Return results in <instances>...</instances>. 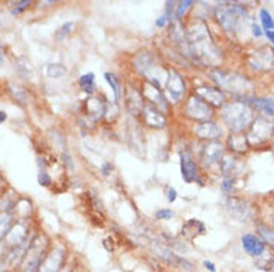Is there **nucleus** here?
<instances>
[{"mask_svg":"<svg viewBox=\"0 0 274 272\" xmlns=\"http://www.w3.org/2000/svg\"><path fill=\"white\" fill-rule=\"evenodd\" d=\"M197 97H200L201 100H204L207 104H213V106H221L224 103V96L218 88L213 86H201L197 89Z\"/></svg>","mask_w":274,"mask_h":272,"instance_id":"obj_7","label":"nucleus"},{"mask_svg":"<svg viewBox=\"0 0 274 272\" xmlns=\"http://www.w3.org/2000/svg\"><path fill=\"white\" fill-rule=\"evenodd\" d=\"M6 118H8V116H6V113L0 110V124H3V122L6 121Z\"/></svg>","mask_w":274,"mask_h":272,"instance_id":"obj_33","label":"nucleus"},{"mask_svg":"<svg viewBox=\"0 0 274 272\" xmlns=\"http://www.w3.org/2000/svg\"><path fill=\"white\" fill-rule=\"evenodd\" d=\"M259 234L264 237V240L267 242H270L271 245H274V231L270 229H264V228H259Z\"/></svg>","mask_w":274,"mask_h":272,"instance_id":"obj_22","label":"nucleus"},{"mask_svg":"<svg viewBox=\"0 0 274 272\" xmlns=\"http://www.w3.org/2000/svg\"><path fill=\"white\" fill-rule=\"evenodd\" d=\"M204 266H206L207 269H210V271H212V272L216 271V269H215V265H213L212 262H209V260H206V262H204Z\"/></svg>","mask_w":274,"mask_h":272,"instance_id":"obj_30","label":"nucleus"},{"mask_svg":"<svg viewBox=\"0 0 274 272\" xmlns=\"http://www.w3.org/2000/svg\"><path fill=\"white\" fill-rule=\"evenodd\" d=\"M145 119L146 124L154 128H162L165 125V118L162 116L158 109H155L152 106L145 107Z\"/></svg>","mask_w":274,"mask_h":272,"instance_id":"obj_9","label":"nucleus"},{"mask_svg":"<svg viewBox=\"0 0 274 272\" xmlns=\"http://www.w3.org/2000/svg\"><path fill=\"white\" fill-rule=\"evenodd\" d=\"M63 260H65V250L61 247H57L44 257L42 263L37 268V272H60L63 266Z\"/></svg>","mask_w":274,"mask_h":272,"instance_id":"obj_3","label":"nucleus"},{"mask_svg":"<svg viewBox=\"0 0 274 272\" xmlns=\"http://www.w3.org/2000/svg\"><path fill=\"white\" fill-rule=\"evenodd\" d=\"M47 76L49 78H61L66 75V67L60 63H55V64H48L47 65Z\"/></svg>","mask_w":274,"mask_h":272,"instance_id":"obj_15","label":"nucleus"},{"mask_svg":"<svg viewBox=\"0 0 274 272\" xmlns=\"http://www.w3.org/2000/svg\"><path fill=\"white\" fill-rule=\"evenodd\" d=\"M5 268H6V260H5V257L2 259V256H0V272L5 271Z\"/></svg>","mask_w":274,"mask_h":272,"instance_id":"obj_32","label":"nucleus"},{"mask_svg":"<svg viewBox=\"0 0 274 272\" xmlns=\"http://www.w3.org/2000/svg\"><path fill=\"white\" fill-rule=\"evenodd\" d=\"M111 170H112V165H111V164H104V165H103V174H104V176H108V174L111 173Z\"/></svg>","mask_w":274,"mask_h":272,"instance_id":"obj_29","label":"nucleus"},{"mask_svg":"<svg viewBox=\"0 0 274 272\" xmlns=\"http://www.w3.org/2000/svg\"><path fill=\"white\" fill-rule=\"evenodd\" d=\"M252 29H254V34H255L257 37H259V36L262 34V30H261V27H258V26H254Z\"/></svg>","mask_w":274,"mask_h":272,"instance_id":"obj_31","label":"nucleus"},{"mask_svg":"<svg viewBox=\"0 0 274 272\" xmlns=\"http://www.w3.org/2000/svg\"><path fill=\"white\" fill-rule=\"evenodd\" d=\"M167 93L172 98V101H179L180 97L183 96L185 93V82L182 79V76L176 73V72H172L168 80H167Z\"/></svg>","mask_w":274,"mask_h":272,"instance_id":"obj_6","label":"nucleus"},{"mask_svg":"<svg viewBox=\"0 0 274 272\" xmlns=\"http://www.w3.org/2000/svg\"><path fill=\"white\" fill-rule=\"evenodd\" d=\"M221 155H222V146L218 143H212L204 149V152H203V161H204L206 164L212 165L213 162L221 160Z\"/></svg>","mask_w":274,"mask_h":272,"instance_id":"obj_11","label":"nucleus"},{"mask_svg":"<svg viewBox=\"0 0 274 272\" xmlns=\"http://www.w3.org/2000/svg\"><path fill=\"white\" fill-rule=\"evenodd\" d=\"M2 61H3V55H2V51H0V64H2Z\"/></svg>","mask_w":274,"mask_h":272,"instance_id":"obj_35","label":"nucleus"},{"mask_svg":"<svg viewBox=\"0 0 274 272\" xmlns=\"http://www.w3.org/2000/svg\"><path fill=\"white\" fill-rule=\"evenodd\" d=\"M180 171H182V177L186 183H193L198 178V170H197V165L191 158L189 152L180 155Z\"/></svg>","mask_w":274,"mask_h":272,"instance_id":"obj_5","label":"nucleus"},{"mask_svg":"<svg viewBox=\"0 0 274 272\" xmlns=\"http://www.w3.org/2000/svg\"><path fill=\"white\" fill-rule=\"evenodd\" d=\"M185 113L195 121H206L212 116L209 104L200 97H191L185 106Z\"/></svg>","mask_w":274,"mask_h":272,"instance_id":"obj_2","label":"nucleus"},{"mask_svg":"<svg viewBox=\"0 0 274 272\" xmlns=\"http://www.w3.org/2000/svg\"><path fill=\"white\" fill-rule=\"evenodd\" d=\"M37 180H39V183L42 185V186H49L51 183H52V180H51V177L45 173V171H40L39 173V177H37Z\"/></svg>","mask_w":274,"mask_h":272,"instance_id":"obj_24","label":"nucleus"},{"mask_svg":"<svg viewBox=\"0 0 274 272\" xmlns=\"http://www.w3.org/2000/svg\"><path fill=\"white\" fill-rule=\"evenodd\" d=\"M11 222H12L11 216H8L6 213L0 214V240L5 238L11 231Z\"/></svg>","mask_w":274,"mask_h":272,"instance_id":"obj_16","label":"nucleus"},{"mask_svg":"<svg viewBox=\"0 0 274 272\" xmlns=\"http://www.w3.org/2000/svg\"><path fill=\"white\" fill-rule=\"evenodd\" d=\"M94 80H96L94 73H87V75L81 76L79 83H81V86L83 88V91H87V93H93V89H94Z\"/></svg>","mask_w":274,"mask_h":272,"instance_id":"obj_17","label":"nucleus"},{"mask_svg":"<svg viewBox=\"0 0 274 272\" xmlns=\"http://www.w3.org/2000/svg\"><path fill=\"white\" fill-rule=\"evenodd\" d=\"M194 5V2H191V0H186V2H180L178 5V9H176V18H182L183 16V14L191 8Z\"/></svg>","mask_w":274,"mask_h":272,"instance_id":"obj_21","label":"nucleus"},{"mask_svg":"<svg viewBox=\"0 0 274 272\" xmlns=\"http://www.w3.org/2000/svg\"><path fill=\"white\" fill-rule=\"evenodd\" d=\"M167 21H168V19H167V16L162 15L161 18H158V19H157V27H160V29H161V27L165 26V22H167Z\"/></svg>","mask_w":274,"mask_h":272,"instance_id":"obj_27","label":"nucleus"},{"mask_svg":"<svg viewBox=\"0 0 274 272\" xmlns=\"http://www.w3.org/2000/svg\"><path fill=\"white\" fill-rule=\"evenodd\" d=\"M265 34L268 36V39H270V40H271V42L274 43V32H267Z\"/></svg>","mask_w":274,"mask_h":272,"instance_id":"obj_34","label":"nucleus"},{"mask_svg":"<svg viewBox=\"0 0 274 272\" xmlns=\"http://www.w3.org/2000/svg\"><path fill=\"white\" fill-rule=\"evenodd\" d=\"M195 134H197L198 137H201V139L215 140V139H219V137H221L222 131H221V128H219L215 122H212V121H204V122H201V124L197 125Z\"/></svg>","mask_w":274,"mask_h":272,"instance_id":"obj_8","label":"nucleus"},{"mask_svg":"<svg viewBox=\"0 0 274 272\" xmlns=\"http://www.w3.org/2000/svg\"><path fill=\"white\" fill-rule=\"evenodd\" d=\"M146 91H147V96H149V98H155V100H154V103L158 106V110H160V112H161V109L162 110H165V109H167L165 98L162 97L160 88H157V86H152V85L149 83V85H146Z\"/></svg>","mask_w":274,"mask_h":272,"instance_id":"obj_12","label":"nucleus"},{"mask_svg":"<svg viewBox=\"0 0 274 272\" xmlns=\"http://www.w3.org/2000/svg\"><path fill=\"white\" fill-rule=\"evenodd\" d=\"M176 198H178V192H176V189L168 188V196H167V199H168L170 202H173V201H176Z\"/></svg>","mask_w":274,"mask_h":272,"instance_id":"obj_26","label":"nucleus"},{"mask_svg":"<svg viewBox=\"0 0 274 272\" xmlns=\"http://www.w3.org/2000/svg\"><path fill=\"white\" fill-rule=\"evenodd\" d=\"M222 189H224V191H229V189H233V185H231V180H229V178L224 180V183H222Z\"/></svg>","mask_w":274,"mask_h":272,"instance_id":"obj_28","label":"nucleus"},{"mask_svg":"<svg viewBox=\"0 0 274 272\" xmlns=\"http://www.w3.org/2000/svg\"><path fill=\"white\" fill-rule=\"evenodd\" d=\"M224 119L228 124V127L234 131H242L252 121V112L250 109L243 104V103H229L224 109Z\"/></svg>","mask_w":274,"mask_h":272,"instance_id":"obj_1","label":"nucleus"},{"mask_svg":"<svg viewBox=\"0 0 274 272\" xmlns=\"http://www.w3.org/2000/svg\"><path fill=\"white\" fill-rule=\"evenodd\" d=\"M259 18H261V22H262V29L264 32H273L274 29V19L271 14L267 11V9H261L259 12Z\"/></svg>","mask_w":274,"mask_h":272,"instance_id":"obj_14","label":"nucleus"},{"mask_svg":"<svg viewBox=\"0 0 274 272\" xmlns=\"http://www.w3.org/2000/svg\"><path fill=\"white\" fill-rule=\"evenodd\" d=\"M175 216V213L168 208H162V210H158L157 211V219H162V220H168Z\"/></svg>","mask_w":274,"mask_h":272,"instance_id":"obj_23","label":"nucleus"},{"mask_svg":"<svg viewBox=\"0 0 274 272\" xmlns=\"http://www.w3.org/2000/svg\"><path fill=\"white\" fill-rule=\"evenodd\" d=\"M104 79L108 80V83L111 85L115 98H119V83H118V79L115 78V75H112V73H106V75H104Z\"/></svg>","mask_w":274,"mask_h":272,"instance_id":"obj_19","label":"nucleus"},{"mask_svg":"<svg viewBox=\"0 0 274 272\" xmlns=\"http://www.w3.org/2000/svg\"><path fill=\"white\" fill-rule=\"evenodd\" d=\"M73 22H66L65 26H61L58 30H57V33H55V37L58 39V40H61V39H65L66 36L69 34V33L72 32V29H73Z\"/></svg>","mask_w":274,"mask_h":272,"instance_id":"obj_20","label":"nucleus"},{"mask_svg":"<svg viewBox=\"0 0 274 272\" xmlns=\"http://www.w3.org/2000/svg\"><path fill=\"white\" fill-rule=\"evenodd\" d=\"M254 131L257 134L259 140H265L271 135L273 132V125L271 122H268L267 119H262V118H258L254 124Z\"/></svg>","mask_w":274,"mask_h":272,"instance_id":"obj_10","label":"nucleus"},{"mask_svg":"<svg viewBox=\"0 0 274 272\" xmlns=\"http://www.w3.org/2000/svg\"><path fill=\"white\" fill-rule=\"evenodd\" d=\"M88 110H90L91 115H94L96 118L101 116L103 112H104L103 104H101V100H100V98H91V100L88 101Z\"/></svg>","mask_w":274,"mask_h":272,"instance_id":"obj_18","label":"nucleus"},{"mask_svg":"<svg viewBox=\"0 0 274 272\" xmlns=\"http://www.w3.org/2000/svg\"><path fill=\"white\" fill-rule=\"evenodd\" d=\"M242 245L244 248V252L250 256L257 257L262 256L264 252H265V242L261 240L257 235H252V234H246L242 238Z\"/></svg>","mask_w":274,"mask_h":272,"instance_id":"obj_4","label":"nucleus"},{"mask_svg":"<svg viewBox=\"0 0 274 272\" xmlns=\"http://www.w3.org/2000/svg\"><path fill=\"white\" fill-rule=\"evenodd\" d=\"M254 104L258 107L261 112L268 116H274V100L273 98H258L254 101Z\"/></svg>","mask_w":274,"mask_h":272,"instance_id":"obj_13","label":"nucleus"},{"mask_svg":"<svg viewBox=\"0 0 274 272\" xmlns=\"http://www.w3.org/2000/svg\"><path fill=\"white\" fill-rule=\"evenodd\" d=\"M29 5H30V2H21V3H19V6H16L15 9L12 11V14H14V15H16V14L23 12V11H24V9L29 6Z\"/></svg>","mask_w":274,"mask_h":272,"instance_id":"obj_25","label":"nucleus"}]
</instances>
